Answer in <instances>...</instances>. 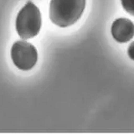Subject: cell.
I'll use <instances>...</instances> for the list:
<instances>
[{
	"instance_id": "obj_1",
	"label": "cell",
	"mask_w": 134,
	"mask_h": 134,
	"mask_svg": "<svg viewBox=\"0 0 134 134\" xmlns=\"http://www.w3.org/2000/svg\"><path fill=\"white\" fill-rule=\"evenodd\" d=\"M86 0H50L49 19L60 28L69 27L81 19Z\"/></svg>"
},
{
	"instance_id": "obj_2",
	"label": "cell",
	"mask_w": 134,
	"mask_h": 134,
	"mask_svg": "<svg viewBox=\"0 0 134 134\" xmlns=\"http://www.w3.org/2000/svg\"><path fill=\"white\" fill-rule=\"evenodd\" d=\"M41 25L40 8L33 2H27L17 15L15 26L18 35L24 40L32 39L40 33Z\"/></svg>"
},
{
	"instance_id": "obj_3",
	"label": "cell",
	"mask_w": 134,
	"mask_h": 134,
	"mask_svg": "<svg viewBox=\"0 0 134 134\" xmlns=\"http://www.w3.org/2000/svg\"><path fill=\"white\" fill-rule=\"evenodd\" d=\"M11 58L17 68L21 70H29L38 61V52L32 44L19 40L12 46Z\"/></svg>"
},
{
	"instance_id": "obj_4",
	"label": "cell",
	"mask_w": 134,
	"mask_h": 134,
	"mask_svg": "<svg viewBox=\"0 0 134 134\" xmlns=\"http://www.w3.org/2000/svg\"><path fill=\"white\" fill-rule=\"evenodd\" d=\"M111 32L116 42L127 43L134 37V24L127 18H119L112 23Z\"/></svg>"
},
{
	"instance_id": "obj_5",
	"label": "cell",
	"mask_w": 134,
	"mask_h": 134,
	"mask_svg": "<svg viewBox=\"0 0 134 134\" xmlns=\"http://www.w3.org/2000/svg\"><path fill=\"white\" fill-rule=\"evenodd\" d=\"M121 2L125 11L134 16V0H121Z\"/></svg>"
},
{
	"instance_id": "obj_6",
	"label": "cell",
	"mask_w": 134,
	"mask_h": 134,
	"mask_svg": "<svg viewBox=\"0 0 134 134\" xmlns=\"http://www.w3.org/2000/svg\"><path fill=\"white\" fill-rule=\"evenodd\" d=\"M127 54H128V56L131 60H134V41L132 43L130 44L128 49H127Z\"/></svg>"
}]
</instances>
